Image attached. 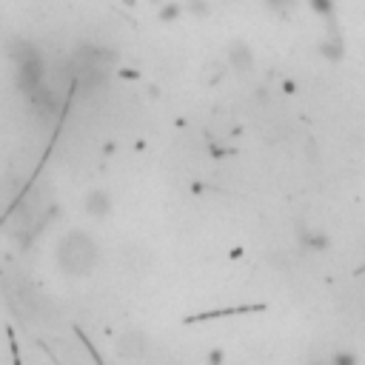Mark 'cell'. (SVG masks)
I'll return each mask as SVG.
<instances>
[{
    "label": "cell",
    "instance_id": "6",
    "mask_svg": "<svg viewBox=\"0 0 365 365\" xmlns=\"http://www.w3.org/2000/svg\"><path fill=\"white\" fill-rule=\"evenodd\" d=\"M111 195L106 189H92L86 195V214L89 217H109L111 214Z\"/></svg>",
    "mask_w": 365,
    "mask_h": 365
},
{
    "label": "cell",
    "instance_id": "10",
    "mask_svg": "<svg viewBox=\"0 0 365 365\" xmlns=\"http://www.w3.org/2000/svg\"><path fill=\"white\" fill-rule=\"evenodd\" d=\"M308 6L317 15H322V18H331L334 15V0H308Z\"/></svg>",
    "mask_w": 365,
    "mask_h": 365
},
{
    "label": "cell",
    "instance_id": "1",
    "mask_svg": "<svg viewBox=\"0 0 365 365\" xmlns=\"http://www.w3.org/2000/svg\"><path fill=\"white\" fill-rule=\"evenodd\" d=\"M97 260H100V249H97L92 234L75 229V231L60 237V243H58V266H60L63 274L86 277L97 266Z\"/></svg>",
    "mask_w": 365,
    "mask_h": 365
},
{
    "label": "cell",
    "instance_id": "13",
    "mask_svg": "<svg viewBox=\"0 0 365 365\" xmlns=\"http://www.w3.org/2000/svg\"><path fill=\"white\" fill-rule=\"evenodd\" d=\"M186 6L197 15V18H203V15H209V4H203V0H186Z\"/></svg>",
    "mask_w": 365,
    "mask_h": 365
},
{
    "label": "cell",
    "instance_id": "2",
    "mask_svg": "<svg viewBox=\"0 0 365 365\" xmlns=\"http://www.w3.org/2000/svg\"><path fill=\"white\" fill-rule=\"evenodd\" d=\"M114 63H117V55L111 49H100V46H80L69 58V66L75 72V80L80 83L83 92L100 89L109 80Z\"/></svg>",
    "mask_w": 365,
    "mask_h": 365
},
{
    "label": "cell",
    "instance_id": "3",
    "mask_svg": "<svg viewBox=\"0 0 365 365\" xmlns=\"http://www.w3.org/2000/svg\"><path fill=\"white\" fill-rule=\"evenodd\" d=\"M12 58H15V80H18V89L23 94H32L43 86L46 80V63L40 58V52L32 46V43H15L12 46Z\"/></svg>",
    "mask_w": 365,
    "mask_h": 365
},
{
    "label": "cell",
    "instance_id": "7",
    "mask_svg": "<svg viewBox=\"0 0 365 365\" xmlns=\"http://www.w3.org/2000/svg\"><path fill=\"white\" fill-rule=\"evenodd\" d=\"M328 246H331V240H328L325 231H317V229H303L300 231V249L303 251L322 254V251H328Z\"/></svg>",
    "mask_w": 365,
    "mask_h": 365
},
{
    "label": "cell",
    "instance_id": "8",
    "mask_svg": "<svg viewBox=\"0 0 365 365\" xmlns=\"http://www.w3.org/2000/svg\"><path fill=\"white\" fill-rule=\"evenodd\" d=\"M123 263H131V266H126L129 274H143V271L148 268V254H146L143 246H129V249L123 251Z\"/></svg>",
    "mask_w": 365,
    "mask_h": 365
},
{
    "label": "cell",
    "instance_id": "11",
    "mask_svg": "<svg viewBox=\"0 0 365 365\" xmlns=\"http://www.w3.org/2000/svg\"><path fill=\"white\" fill-rule=\"evenodd\" d=\"M266 6H268L271 12H280V15H285V12H291V9L297 6V0H266Z\"/></svg>",
    "mask_w": 365,
    "mask_h": 365
},
{
    "label": "cell",
    "instance_id": "14",
    "mask_svg": "<svg viewBox=\"0 0 365 365\" xmlns=\"http://www.w3.org/2000/svg\"><path fill=\"white\" fill-rule=\"evenodd\" d=\"M331 362H339V365H354L356 362V354H334Z\"/></svg>",
    "mask_w": 365,
    "mask_h": 365
},
{
    "label": "cell",
    "instance_id": "15",
    "mask_svg": "<svg viewBox=\"0 0 365 365\" xmlns=\"http://www.w3.org/2000/svg\"><path fill=\"white\" fill-rule=\"evenodd\" d=\"M209 359H212V362H220V359H223V354H220V351H214V354H209Z\"/></svg>",
    "mask_w": 365,
    "mask_h": 365
},
{
    "label": "cell",
    "instance_id": "9",
    "mask_svg": "<svg viewBox=\"0 0 365 365\" xmlns=\"http://www.w3.org/2000/svg\"><path fill=\"white\" fill-rule=\"evenodd\" d=\"M320 52H322L328 60H339V58L345 55V49H342V38H339V35H331V38H325Z\"/></svg>",
    "mask_w": 365,
    "mask_h": 365
},
{
    "label": "cell",
    "instance_id": "5",
    "mask_svg": "<svg viewBox=\"0 0 365 365\" xmlns=\"http://www.w3.org/2000/svg\"><path fill=\"white\" fill-rule=\"evenodd\" d=\"M117 354L123 359H143L148 354V337L143 331H126L117 339Z\"/></svg>",
    "mask_w": 365,
    "mask_h": 365
},
{
    "label": "cell",
    "instance_id": "4",
    "mask_svg": "<svg viewBox=\"0 0 365 365\" xmlns=\"http://www.w3.org/2000/svg\"><path fill=\"white\" fill-rule=\"evenodd\" d=\"M254 52H251V46L249 43H243V40H234L231 46H229V52H226V66L231 69V72H237V75H249V72H254Z\"/></svg>",
    "mask_w": 365,
    "mask_h": 365
},
{
    "label": "cell",
    "instance_id": "12",
    "mask_svg": "<svg viewBox=\"0 0 365 365\" xmlns=\"http://www.w3.org/2000/svg\"><path fill=\"white\" fill-rule=\"evenodd\" d=\"M177 15H182V6H180V4H165V6L160 9V21H163V23H171Z\"/></svg>",
    "mask_w": 365,
    "mask_h": 365
}]
</instances>
